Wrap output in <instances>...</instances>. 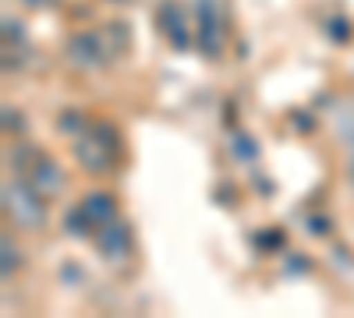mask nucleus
<instances>
[{"label": "nucleus", "instance_id": "nucleus-11", "mask_svg": "<svg viewBox=\"0 0 354 318\" xmlns=\"http://www.w3.org/2000/svg\"><path fill=\"white\" fill-rule=\"evenodd\" d=\"M333 121H337V131H340V138L354 141V106H347V113H344V117H333Z\"/></svg>", "mask_w": 354, "mask_h": 318}, {"label": "nucleus", "instance_id": "nucleus-7", "mask_svg": "<svg viewBox=\"0 0 354 318\" xmlns=\"http://www.w3.org/2000/svg\"><path fill=\"white\" fill-rule=\"evenodd\" d=\"M198 32H202L205 53H220V21H216L213 0H198Z\"/></svg>", "mask_w": 354, "mask_h": 318}, {"label": "nucleus", "instance_id": "nucleus-6", "mask_svg": "<svg viewBox=\"0 0 354 318\" xmlns=\"http://www.w3.org/2000/svg\"><path fill=\"white\" fill-rule=\"evenodd\" d=\"M156 21H160V28L167 32V39H170L177 50H185V46L192 43V36H188V21H185V11L177 8L174 0L160 4V11H156Z\"/></svg>", "mask_w": 354, "mask_h": 318}, {"label": "nucleus", "instance_id": "nucleus-9", "mask_svg": "<svg viewBox=\"0 0 354 318\" xmlns=\"http://www.w3.org/2000/svg\"><path fill=\"white\" fill-rule=\"evenodd\" d=\"M64 226H68V234H75V237H88V234L96 230V223L88 219V212H85L82 206H78L75 212H68V216H64Z\"/></svg>", "mask_w": 354, "mask_h": 318}, {"label": "nucleus", "instance_id": "nucleus-2", "mask_svg": "<svg viewBox=\"0 0 354 318\" xmlns=\"http://www.w3.org/2000/svg\"><path fill=\"white\" fill-rule=\"evenodd\" d=\"M75 156H78V163L85 170H93V173L110 170V163L117 159V135H113V128L110 124H100V128H93L88 135H82L75 141Z\"/></svg>", "mask_w": 354, "mask_h": 318}, {"label": "nucleus", "instance_id": "nucleus-4", "mask_svg": "<svg viewBox=\"0 0 354 318\" xmlns=\"http://www.w3.org/2000/svg\"><path fill=\"white\" fill-rule=\"evenodd\" d=\"M68 57H71V64L88 71V68H100L103 64V39L96 32H78L68 39Z\"/></svg>", "mask_w": 354, "mask_h": 318}, {"label": "nucleus", "instance_id": "nucleus-12", "mask_svg": "<svg viewBox=\"0 0 354 318\" xmlns=\"http://www.w3.org/2000/svg\"><path fill=\"white\" fill-rule=\"evenodd\" d=\"M15 269H18V251H15V248H11V241L4 237V276H11Z\"/></svg>", "mask_w": 354, "mask_h": 318}, {"label": "nucleus", "instance_id": "nucleus-8", "mask_svg": "<svg viewBox=\"0 0 354 318\" xmlns=\"http://www.w3.org/2000/svg\"><path fill=\"white\" fill-rule=\"evenodd\" d=\"M82 209L88 212V219L96 223V230L117 219V201H113V195H106V191H93V195H85Z\"/></svg>", "mask_w": 354, "mask_h": 318}, {"label": "nucleus", "instance_id": "nucleus-1", "mask_svg": "<svg viewBox=\"0 0 354 318\" xmlns=\"http://www.w3.org/2000/svg\"><path fill=\"white\" fill-rule=\"evenodd\" d=\"M4 209L15 219V226L21 230H36L46 219V206H43V195L28 184V181H11L4 184Z\"/></svg>", "mask_w": 354, "mask_h": 318}, {"label": "nucleus", "instance_id": "nucleus-13", "mask_svg": "<svg viewBox=\"0 0 354 318\" xmlns=\"http://www.w3.org/2000/svg\"><path fill=\"white\" fill-rule=\"evenodd\" d=\"M61 131H82V121H78V113H64V121H61Z\"/></svg>", "mask_w": 354, "mask_h": 318}, {"label": "nucleus", "instance_id": "nucleus-5", "mask_svg": "<svg viewBox=\"0 0 354 318\" xmlns=\"http://www.w3.org/2000/svg\"><path fill=\"white\" fill-rule=\"evenodd\" d=\"M96 248H100L103 258H110V262H121V258H128V251H131V230L121 226L117 219L106 223V226H100Z\"/></svg>", "mask_w": 354, "mask_h": 318}, {"label": "nucleus", "instance_id": "nucleus-10", "mask_svg": "<svg viewBox=\"0 0 354 318\" xmlns=\"http://www.w3.org/2000/svg\"><path fill=\"white\" fill-rule=\"evenodd\" d=\"M234 156H238V159H255V156H259V149L252 146L248 135H238V138H234Z\"/></svg>", "mask_w": 354, "mask_h": 318}, {"label": "nucleus", "instance_id": "nucleus-14", "mask_svg": "<svg viewBox=\"0 0 354 318\" xmlns=\"http://www.w3.org/2000/svg\"><path fill=\"white\" fill-rule=\"evenodd\" d=\"M330 36L344 43V39H347V25H344V21H330Z\"/></svg>", "mask_w": 354, "mask_h": 318}, {"label": "nucleus", "instance_id": "nucleus-15", "mask_svg": "<svg viewBox=\"0 0 354 318\" xmlns=\"http://www.w3.org/2000/svg\"><path fill=\"white\" fill-rule=\"evenodd\" d=\"M351 181H354V159H351Z\"/></svg>", "mask_w": 354, "mask_h": 318}, {"label": "nucleus", "instance_id": "nucleus-3", "mask_svg": "<svg viewBox=\"0 0 354 318\" xmlns=\"http://www.w3.org/2000/svg\"><path fill=\"white\" fill-rule=\"evenodd\" d=\"M28 184H32L43 198H53V195L64 191V170L50 156H32V163H28Z\"/></svg>", "mask_w": 354, "mask_h": 318}]
</instances>
